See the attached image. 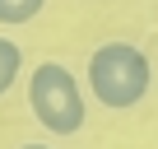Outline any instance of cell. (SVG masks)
<instances>
[{
  "label": "cell",
  "instance_id": "cell-2",
  "mask_svg": "<svg viewBox=\"0 0 158 149\" xmlns=\"http://www.w3.org/2000/svg\"><path fill=\"white\" fill-rule=\"evenodd\" d=\"M28 107L33 117L51 130V135H74L84 130V93H79L74 74L60 65V61H42L33 74H28Z\"/></svg>",
  "mask_w": 158,
  "mask_h": 149
},
{
  "label": "cell",
  "instance_id": "cell-3",
  "mask_svg": "<svg viewBox=\"0 0 158 149\" xmlns=\"http://www.w3.org/2000/svg\"><path fill=\"white\" fill-rule=\"evenodd\" d=\"M19 70H23V51H19V42H14V37H0V98L14 89Z\"/></svg>",
  "mask_w": 158,
  "mask_h": 149
},
{
  "label": "cell",
  "instance_id": "cell-1",
  "mask_svg": "<svg viewBox=\"0 0 158 149\" xmlns=\"http://www.w3.org/2000/svg\"><path fill=\"white\" fill-rule=\"evenodd\" d=\"M149 84H153V65L135 42H102L89 56V89L112 112L135 107L149 93Z\"/></svg>",
  "mask_w": 158,
  "mask_h": 149
},
{
  "label": "cell",
  "instance_id": "cell-5",
  "mask_svg": "<svg viewBox=\"0 0 158 149\" xmlns=\"http://www.w3.org/2000/svg\"><path fill=\"white\" fill-rule=\"evenodd\" d=\"M23 149H51V144H23Z\"/></svg>",
  "mask_w": 158,
  "mask_h": 149
},
{
  "label": "cell",
  "instance_id": "cell-4",
  "mask_svg": "<svg viewBox=\"0 0 158 149\" xmlns=\"http://www.w3.org/2000/svg\"><path fill=\"white\" fill-rule=\"evenodd\" d=\"M42 5L47 0H0V23H28V19H37L42 14Z\"/></svg>",
  "mask_w": 158,
  "mask_h": 149
}]
</instances>
